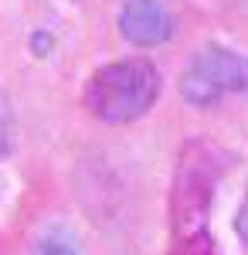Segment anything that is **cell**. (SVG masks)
Listing matches in <instances>:
<instances>
[{"mask_svg":"<svg viewBox=\"0 0 248 255\" xmlns=\"http://www.w3.org/2000/svg\"><path fill=\"white\" fill-rule=\"evenodd\" d=\"M235 235L242 238V245L248 249V194H245V201L238 204V215H235Z\"/></svg>","mask_w":248,"mask_h":255,"instance_id":"ba28073f","label":"cell"},{"mask_svg":"<svg viewBox=\"0 0 248 255\" xmlns=\"http://www.w3.org/2000/svg\"><path fill=\"white\" fill-rule=\"evenodd\" d=\"M34 255H78V249L68 238H44L38 249H34Z\"/></svg>","mask_w":248,"mask_h":255,"instance_id":"52a82bcc","label":"cell"},{"mask_svg":"<svg viewBox=\"0 0 248 255\" xmlns=\"http://www.w3.org/2000/svg\"><path fill=\"white\" fill-rule=\"evenodd\" d=\"M170 255H218V245L208 232H197V235H187V238H173Z\"/></svg>","mask_w":248,"mask_h":255,"instance_id":"5b68a950","label":"cell"},{"mask_svg":"<svg viewBox=\"0 0 248 255\" xmlns=\"http://www.w3.org/2000/svg\"><path fill=\"white\" fill-rule=\"evenodd\" d=\"M177 31V17L163 0H126L119 10V34L136 48L167 44Z\"/></svg>","mask_w":248,"mask_h":255,"instance_id":"277c9868","label":"cell"},{"mask_svg":"<svg viewBox=\"0 0 248 255\" xmlns=\"http://www.w3.org/2000/svg\"><path fill=\"white\" fill-rule=\"evenodd\" d=\"M14 146V113H10V102L0 92V160L10 153Z\"/></svg>","mask_w":248,"mask_h":255,"instance_id":"8992f818","label":"cell"},{"mask_svg":"<svg viewBox=\"0 0 248 255\" xmlns=\"http://www.w3.org/2000/svg\"><path fill=\"white\" fill-rule=\"evenodd\" d=\"M218 157L208 143L194 139L184 146L180 163H177V177H173V194H170V225L173 238H187L204 232L214 204V187H218Z\"/></svg>","mask_w":248,"mask_h":255,"instance_id":"7a4b0ae2","label":"cell"},{"mask_svg":"<svg viewBox=\"0 0 248 255\" xmlns=\"http://www.w3.org/2000/svg\"><path fill=\"white\" fill-rule=\"evenodd\" d=\"M160 72L146 58H119L102 65L85 82L82 102L106 126H126L143 119L160 99Z\"/></svg>","mask_w":248,"mask_h":255,"instance_id":"6da1fadb","label":"cell"},{"mask_svg":"<svg viewBox=\"0 0 248 255\" xmlns=\"http://www.w3.org/2000/svg\"><path fill=\"white\" fill-rule=\"evenodd\" d=\"M238 92H248V55L235 48L204 44L180 72V96L197 109H211Z\"/></svg>","mask_w":248,"mask_h":255,"instance_id":"3957f363","label":"cell"}]
</instances>
